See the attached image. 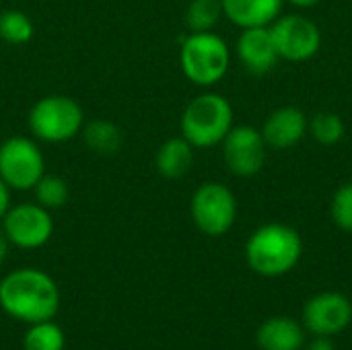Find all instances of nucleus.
<instances>
[{
	"instance_id": "f257e3e1",
	"label": "nucleus",
	"mask_w": 352,
	"mask_h": 350,
	"mask_svg": "<svg viewBox=\"0 0 352 350\" xmlns=\"http://www.w3.org/2000/svg\"><path fill=\"white\" fill-rule=\"evenodd\" d=\"M0 307L25 324L47 322L58 314L60 291L47 272L16 268L0 281Z\"/></svg>"
},
{
	"instance_id": "f03ea898",
	"label": "nucleus",
	"mask_w": 352,
	"mask_h": 350,
	"mask_svg": "<svg viewBox=\"0 0 352 350\" xmlns=\"http://www.w3.org/2000/svg\"><path fill=\"white\" fill-rule=\"evenodd\" d=\"M303 256V239L297 229L285 223L258 227L245 243L248 266L266 278L291 272Z\"/></svg>"
},
{
	"instance_id": "7ed1b4c3",
	"label": "nucleus",
	"mask_w": 352,
	"mask_h": 350,
	"mask_svg": "<svg viewBox=\"0 0 352 350\" xmlns=\"http://www.w3.org/2000/svg\"><path fill=\"white\" fill-rule=\"evenodd\" d=\"M233 128L231 101L214 91L196 95L184 109L179 120L182 136L194 149L219 146Z\"/></svg>"
},
{
	"instance_id": "20e7f679",
	"label": "nucleus",
	"mask_w": 352,
	"mask_h": 350,
	"mask_svg": "<svg viewBox=\"0 0 352 350\" xmlns=\"http://www.w3.org/2000/svg\"><path fill=\"white\" fill-rule=\"evenodd\" d=\"M179 66L192 85L208 89L227 76L231 66V50L214 31L190 33L182 41Z\"/></svg>"
},
{
	"instance_id": "39448f33",
	"label": "nucleus",
	"mask_w": 352,
	"mask_h": 350,
	"mask_svg": "<svg viewBox=\"0 0 352 350\" xmlns=\"http://www.w3.org/2000/svg\"><path fill=\"white\" fill-rule=\"evenodd\" d=\"M27 126L35 140L62 144L80 136L85 126V111L76 99L54 93L37 99L31 105Z\"/></svg>"
},
{
	"instance_id": "423d86ee",
	"label": "nucleus",
	"mask_w": 352,
	"mask_h": 350,
	"mask_svg": "<svg viewBox=\"0 0 352 350\" xmlns=\"http://www.w3.org/2000/svg\"><path fill=\"white\" fill-rule=\"evenodd\" d=\"M45 173V157L33 136L14 134L0 142V179L10 192H31Z\"/></svg>"
},
{
	"instance_id": "0eeeda50",
	"label": "nucleus",
	"mask_w": 352,
	"mask_h": 350,
	"mask_svg": "<svg viewBox=\"0 0 352 350\" xmlns=\"http://www.w3.org/2000/svg\"><path fill=\"white\" fill-rule=\"evenodd\" d=\"M190 217L200 233L221 237L229 233L237 221V198L229 186L221 182H204L192 194Z\"/></svg>"
},
{
	"instance_id": "6e6552de",
	"label": "nucleus",
	"mask_w": 352,
	"mask_h": 350,
	"mask_svg": "<svg viewBox=\"0 0 352 350\" xmlns=\"http://www.w3.org/2000/svg\"><path fill=\"white\" fill-rule=\"evenodd\" d=\"M50 212L52 210L37 202L10 204L0 221V227L10 245L19 250H39L54 235V219Z\"/></svg>"
},
{
	"instance_id": "1a4fd4ad",
	"label": "nucleus",
	"mask_w": 352,
	"mask_h": 350,
	"mask_svg": "<svg viewBox=\"0 0 352 350\" xmlns=\"http://www.w3.org/2000/svg\"><path fill=\"white\" fill-rule=\"evenodd\" d=\"M268 29L280 60L307 62L322 47V31L305 14H280Z\"/></svg>"
},
{
	"instance_id": "9d476101",
	"label": "nucleus",
	"mask_w": 352,
	"mask_h": 350,
	"mask_svg": "<svg viewBox=\"0 0 352 350\" xmlns=\"http://www.w3.org/2000/svg\"><path fill=\"white\" fill-rule=\"evenodd\" d=\"M221 146L225 167L237 177H254L266 163L268 144L262 136V130L254 126H233Z\"/></svg>"
},
{
	"instance_id": "9b49d317",
	"label": "nucleus",
	"mask_w": 352,
	"mask_h": 350,
	"mask_svg": "<svg viewBox=\"0 0 352 350\" xmlns=\"http://www.w3.org/2000/svg\"><path fill=\"white\" fill-rule=\"evenodd\" d=\"M352 322V303L336 291L311 297L303 307V324L316 336H334Z\"/></svg>"
},
{
	"instance_id": "f8f14e48",
	"label": "nucleus",
	"mask_w": 352,
	"mask_h": 350,
	"mask_svg": "<svg viewBox=\"0 0 352 350\" xmlns=\"http://www.w3.org/2000/svg\"><path fill=\"white\" fill-rule=\"evenodd\" d=\"M309 120L303 109L295 105H283L276 107L262 126V136L268 144V149L274 151H287L299 144L307 134Z\"/></svg>"
},
{
	"instance_id": "ddd939ff",
	"label": "nucleus",
	"mask_w": 352,
	"mask_h": 350,
	"mask_svg": "<svg viewBox=\"0 0 352 350\" xmlns=\"http://www.w3.org/2000/svg\"><path fill=\"white\" fill-rule=\"evenodd\" d=\"M235 52L243 68L258 76L270 72L280 60L268 27L241 29V35L237 37V43H235Z\"/></svg>"
},
{
	"instance_id": "4468645a",
	"label": "nucleus",
	"mask_w": 352,
	"mask_h": 350,
	"mask_svg": "<svg viewBox=\"0 0 352 350\" xmlns=\"http://www.w3.org/2000/svg\"><path fill=\"white\" fill-rule=\"evenodd\" d=\"M223 17L235 27H270L283 12L285 0H221Z\"/></svg>"
},
{
	"instance_id": "2eb2a0df",
	"label": "nucleus",
	"mask_w": 352,
	"mask_h": 350,
	"mask_svg": "<svg viewBox=\"0 0 352 350\" xmlns=\"http://www.w3.org/2000/svg\"><path fill=\"white\" fill-rule=\"evenodd\" d=\"M262 350H301L305 344L303 326L291 318H270L256 334Z\"/></svg>"
},
{
	"instance_id": "dca6fc26",
	"label": "nucleus",
	"mask_w": 352,
	"mask_h": 350,
	"mask_svg": "<svg viewBox=\"0 0 352 350\" xmlns=\"http://www.w3.org/2000/svg\"><path fill=\"white\" fill-rule=\"evenodd\" d=\"M194 151L196 149L182 134L167 138L155 155L157 173L165 179H179L188 175L194 165Z\"/></svg>"
},
{
	"instance_id": "f3484780",
	"label": "nucleus",
	"mask_w": 352,
	"mask_h": 350,
	"mask_svg": "<svg viewBox=\"0 0 352 350\" xmlns=\"http://www.w3.org/2000/svg\"><path fill=\"white\" fill-rule=\"evenodd\" d=\"M80 136H82L87 149L97 153V155H116L122 149V142H124L120 126H116L111 120L85 122Z\"/></svg>"
},
{
	"instance_id": "a211bd4d",
	"label": "nucleus",
	"mask_w": 352,
	"mask_h": 350,
	"mask_svg": "<svg viewBox=\"0 0 352 350\" xmlns=\"http://www.w3.org/2000/svg\"><path fill=\"white\" fill-rule=\"evenodd\" d=\"M35 25L31 17L19 8H6L0 12V39L8 45H25L33 39Z\"/></svg>"
},
{
	"instance_id": "6ab92c4d",
	"label": "nucleus",
	"mask_w": 352,
	"mask_h": 350,
	"mask_svg": "<svg viewBox=\"0 0 352 350\" xmlns=\"http://www.w3.org/2000/svg\"><path fill=\"white\" fill-rule=\"evenodd\" d=\"M223 19L221 0H192L186 8V27L190 33L212 31Z\"/></svg>"
},
{
	"instance_id": "aec40b11",
	"label": "nucleus",
	"mask_w": 352,
	"mask_h": 350,
	"mask_svg": "<svg viewBox=\"0 0 352 350\" xmlns=\"http://www.w3.org/2000/svg\"><path fill=\"white\" fill-rule=\"evenodd\" d=\"M307 132L311 134V138L322 144V146H334L338 144L344 134H346V126L342 122V118L334 111H322V113H316L311 120H309V126H307Z\"/></svg>"
},
{
	"instance_id": "412c9836",
	"label": "nucleus",
	"mask_w": 352,
	"mask_h": 350,
	"mask_svg": "<svg viewBox=\"0 0 352 350\" xmlns=\"http://www.w3.org/2000/svg\"><path fill=\"white\" fill-rule=\"evenodd\" d=\"M35 194V202L41 204L47 210H56L62 208L68 202L70 190L64 177L54 175V173H43L41 179L35 184V188L31 190Z\"/></svg>"
},
{
	"instance_id": "4be33fe9",
	"label": "nucleus",
	"mask_w": 352,
	"mask_h": 350,
	"mask_svg": "<svg viewBox=\"0 0 352 350\" xmlns=\"http://www.w3.org/2000/svg\"><path fill=\"white\" fill-rule=\"evenodd\" d=\"M64 344H66L64 332L52 320L31 324L23 338L25 350H64Z\"/></svg>"
},
{
	"instance_id": "5701e85b",
	"label": "nucleus",
	"mask_w": 352,
	"mask_h": 350,
	"mask_svg": "<svg viewBox=\"0 0 352 350\" xmlns=\"http://www.w3.org/2000/svg\"><path fill=\"white\" fill-rule=\"evenodd\" d=\"M330 215L338 229L352 233V182L342 184L330 202Z\"/></svg>"
},
{
	"instance_id": "b1692460",
	"label": "nucleus",
	"mask_w": 352,
	"mask_h": 350,
	"mask_svg": "<svg viewBox=\"0 0 352 350\" xmlns=\"http://www.w3.org/2000/svg\"><path fill=\"white\" fill-rule=\"evenodd\" d=\"M8 208H10V188L0 179V221L6 215Z\"/></svg>"
},
{
	"instance_id": "393cba45",
	"label": "nucleus",
	"mask_w": 352,
	"mask_h": 350,
	"mask_svg": "<svg viewBox=\"0 0 352 350\" xmlns=\"http://www.w3.org/2000/svg\"><path fill=\"white\" fill-rule=\"evenodd\" d=\"M307 350H336V347L330 340V336H318L314 342L307 344Z\"/></svg>"
},
{
	"instance_id": "a878e982",
	"label": "nucleus",
	"mask_w": 352,
	"mask_h": 350,
	"mask_svg": "<svg viewBox=\"0 0 352 350\" xmlns=\"http://www.w3.org/2000/svg\"><path fill=\"white\" fill-rule=\"evenodd\" d=\"M8 248H10V243H8V239H6V235H4V231L0 227V264L4 262V258L8 254Z\"/></svg>"
},
{
	"instance_id": "bb28decb",
	"label": "nucleus",
	"mask_w": 352,
	"mask_h": 350,
	"mask_svg": "<svg viewBox=\"0 0 352 350\" xmlns=\"http://www.w3.org/2000/svg\"><path fill=\"white\" fill-rule=\"evenodd\" d=\"M285 2H289V4H293V6H297V8H314V6H318L322 0H285Z\"/></svg>"
}]
</instances>
